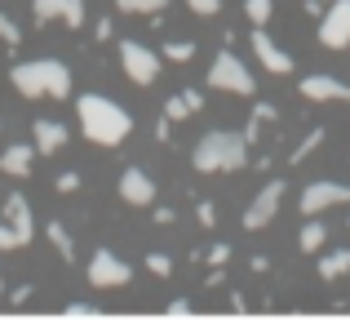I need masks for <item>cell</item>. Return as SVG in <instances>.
Returning <instances> with one entry per match:
<instances>
[{"label": "cell", "instance_id": "3", "mask_svg": "<svg viewBox=\"0 0 350 320\" xmlns=\"http://www.w3.org/2000/svg\"><path fill=\"white\" fill-rule=\"evenodd\" d=\"M191 164L200 173H235L248 164V143L235 130H208L191 151Z\"/></svg>", "mask_w": 350, "mask_h": 320}, {"label": "cell", "instance_id": "4", "mask_svg": "<svg viewBox=\"0 0 350 320\" xmlns=\"http://www.w3.org/2000/svg\"><path fill=\"white\" fill-rule=\"evenodd\" d=\"M208 89H222V94H239V98H253L257 80L253 71L244 67V58H235L231 49H222L213 62H208Z\"/></svg>", "mask_w": 350, "mask_h": 320}, {"label": "cell", "instance_id": "29", "mask_svg": "<svg viewBox=\"0 0 350 320\" xmlns=\"http://www.w3.org/2000/svg\"><path fill=\"white\" fill-rule=\"evenodd\" d=\"M196 218H200V227H213L217 223V205H213V200H200V205H196Z\"/></svg>", "mask_w": 350, "mask_h": 320}, {"label": "cell", "instance_id": "37", "mask_svg": "<svg viewBox=\"0 0 350 320\" xmlns=\"http://www.w3.org/2000/svg\"><path fill=\"white\" fill-rule=\"evenodd\" d=\"M27 298H31V289H27V285H18L14 294H9V303H27Z\"/></svg>", "mask_w": 350, "mask_h": 320}, {"label": "cell", "instance_id": "14", "mask_svg": "<svg viewBox=\"0 0 350 320\" xmlns=\"http://www.w3.org/2000/svg\"><path fill=\"white\" fill-rule=\"evenodd\" d=\"M31 147H36V156H53V151H62L67 147V125H58V121H36L31 125Z\"/></svg>", "mask_w": 350, "mask_h": 320}, {"label": "cell", "instance_id": "8", "mask_svg": "<svg viewBox=\"0 0 350 320\" xmlns=\"http://www.w3.org/2000/svg\"><path fill=\"white\" fill-rule=\"evenodd\" d=\"M333 205H350V187H346V182L319 178V182H310V187L301 191V200H297V209H301L306 218L324 214V209H333Z\"/></svg>", "mask_w": 350, "mask_h": 320}, {"label": "cell", "instance_id": "36", "mask_svg": "<svg viewBox=\"0 0 350 320\" xmlns=\"http://www.w3.org/2000/svg\"><path fill=\"white\" fill-rule=\"evenodd\" d=\"M116 36V27H111V18H103V23H98V40H111Z\"/></svg>", "mask_w": 350, "mask_h": 320}, {"label": "cell", "instance_id": "16", "mask_svg": "<svg viewBox=\"0 0 350 320\" xmlns=\"http://www.w3.org/2000/svg\"><path fill=\"white\" fill-rule=\"evenodd\" d=\"M31 160H36L31 143H14V147L0 151V169H5L9 178H27V173H31Z\"/></svg>", "mask_w": 350, "mask_h": 320}, {"label": "cell", "instance_id": "18", "mask_svg": "<svg viewBox=\"0 0 350 320\" xmlns=\"http://www.w3.org/2000/svg\"><path fill=\"white\" fill-rule=\"evenodd\" d=\"M324 241H328V227L319 223V218H306V227H301V236H297L301 254H319V249H324Z\"/></svg>", "mask_w": 350, "mask_h": 320}, {"label": "cell", "instance_id": "21", "mask_svg": "<svg viewBox=\"0 0 350 320\" xmlns=\"http://www.w3.org/2000/svg\"><path fill=\"white\" fill-rule=\"evenodd\" d=\"M164 5H169V0H116V9H120V14H142V18L164 14Z\"/></svg>", "mask_w": 350, "mask_h": 320}, {"label": "cell", "instance_id": "5", "mask_svg": "<svg viewBox=\"0 0 350 320\" xmlns=\"http://www.w3.org/2000/svg\"><path fill=\"white\" fill-rule=\"evenodd\" d=\"M120 67H124V76L133 80V85H155L160 80V53L155 49H146V45H137V40H124L120 45Z\"/></svg>", "mask_w": 350, "mask_h": 320}, {"label": "cell", "instance_id": "13", "mask_svg": "<svg viewBox=\"0 0 350 320\" xmlns=\"http://www.w3.org/2000/svg\"><path fill=\"white\" fill-rule=\"evenodd\" d=\"M253 53H257V62H262V67L271 71V76H293V58H288V53H284L280 45L271 40V36L262 32V27L253 32Z\"/></svg>", "mask_w": 350, "mask_h": 320}, {"label": "cell", "instance_id": "2", "mask_svg": "<svg viewBox=\"0 0 350 320\" xmlns=\"http://www.w3.org/2000/svg\"><path fill=\"white\" fill-rule=\"evenodd\" d=\"M14 89L23 98H67L71 94V71L58 58H31V62H14L9 71Z\"/></svg>", "mask_w": 350, "mask_h": 320}, {"label": "cell", "instance_id": "27", "mask_svg": "<svg viewBox=\"0 0 350 320\" xmlns=\"http://www.w3.org/2000/svg\"><path fill=\"white\" fill-rule=\"evenodd\" d=\"M146 271L151 276H173V258L169 254H146Z\"/></svg>", "mask_w": 350, "mask_h": 320}, {"label": "cell", "instance_id": "6", "mask_svg": "<svg viewBox=\"0 0 350 320\" xmlns=\"http://www.w3.org/2000/svg\"><path fill=\"white\" fill-rule=\"evenodd\" d=\"M280 200H284V178H271L253 200H248L244 218H239V223H244V232H262V227H271L275 214H280Z\"/></svg>", "mask_w": 350, "mask_h": 320}, {"label": "cell", "instance_id": "31", "mask_svg": "<svg viewBox=\"0 0 350 320\" xmlns=\"http://www.w3.org/2000/svg\"><path fill=\"white\" fill-rule=\"evenodd\" d=\"M208 262H213V267H226V262H231V245H213V249H208Z\"/></svg>", "mask_w": 350, "mask_h": 320}, {"label": "cell", "instance_id": "26", "mask_svg": "<svg viewBox=\"0 0 350 320\" xmlns=\"http://www.w3.org/2000/svg\"><path fill=\"white\" fill-rule=\"evenodd\" d=\"M164 116H169V121H187V116H196V112H191V103L182 94H173L169 103H164Z\"/></svg>", "mask_w": 350, "mask_h": 320}, {"label": "cell", "instance_id": "19", "mask_svg": "<svg viewBox=\"0 0 350 320\" xmlns=\"http://www.w3.org/2000/svg\"><path fill=\"white\" fill-rule=\"evenodd\" d=\"M346 271H350V249H333V254L319 258V276L324 280H337V276H346Z\"/></svg>", "mask_w": 350, "mask_h": 320}, {"label": "cell", "instance_id": "35", "mask_svg": "<svg viewBox=\"0 0 350 320\" xmlns=\"http://www.w3.org/2000/svg\"><path fill=\"white\" fill-rule=\"evenodd\" d=\"M187 312H191L187 298H173V303H169V316H187Z\"/></svg>", "mask_w": 350, "mask_h": 320}, {"label": "cell", "instance_id": "30", "mask_svg": "<svg viewBox=\"0 0 350 320\" xmlns=\"http://www.w3.org/2000/svg\"><path fill=\"white\" fill-rule=\"evenodd\" d=\"M53 187L62 191V196H67V191H76L80 187V173L76 169H67V173H58V178H53Z\"/></svg>", "mask_w": 350, "mask_h": 320}, {"label": "cell", "instance_id": "23", "mask_svg": "<svg viewBox=\"0 0 350 320\" xmlns=\"http://www.w3.org/2000/svg\"><path fill=\"white\" fill-rule=\"evenodd\" d=\"M164 58L169 62H191L196 58V40H169L164 45Z\"/></svg>", "mask_w": 350, "mask_h": 320}, {"label": "cell", "instance_id": "20", "mask_svg": "<svg viewBox=\"0 0 350 320\" xmlns=\"http://www.w3.org/2000/svg\"><path fill=\"white\" fill-rule=\"evenodd\" d=\"M44 236H49V241H53V249H58L62 254V258H76V241H71V236H67V227H62V223H49V227H44Z\"/></svg>", "mask_w": 350, "mask_h": 320}, {"label": "cell", "instance_id": "25", "mask_svg": "<svg viewBox=\"0 0 350 320\" xmlns=\"http://www.w3.org/2000/svg\"><path fill=\"white\" fill-rule=\"evenodd\" d=\"M0 40H5L9 49H18V45H23V32H18V23L9 14H0Z\"/></svg>", "mask_w": 350, "mask_h": 320}, {"label": "cell", "instance_id": "38", "mask_svg": "<svg viewBox=\"0 0 350 320\" xmlns=\"http://www.w3.org/2000/svg\"><path fill=\"white\" fill-rule=\"evenodd\" d=\"M217 285H226V276H222V267H213V271H208V289H217Z\"/></svg>", "mask_w": 350, "mask_h": 320}, {"label": "cell", "instance_id": "33", "mask_svg": "<svg viewBox=\"0 0 350 320\" xmlns=\"http://www.w3.org/2000/svg\"><path fill=\"white\" fill-rule=\"evenodd\" d=\"M67 316H94V303H67Z\"/></svg>", "mask_w": 350, "mask_h": 320}, {"label": "cell", "instance_id": "17", "mask_svg": "<svg viewBox=\"0 0 350 320\" xmlns=\"http://www.w3.org/2000/svg\"><path fill=\"white\" fill-rule=\"evenodd\" d=\"M275 121H280V112H275L271 103H257L253 116H248V125H244V143H248V147L262 143V130H266V125H275Z\"/></svg>", "mask_w": 350, "mask_h": 320}, {"label": "cell", "instance_id": "32", "mask_svg": "<svg viewBox=\"0 0 350 320\" xmlns=\"http://www.w3.org/2000/svg\"><path fill=\"white\" fill-rule=\"evenodd\" d=\"M18 245H23V241H18V232L9 223H0V249H18Z\"/></svg>", "mask_w": 350, "mask_h": 320}, {"label": "cell", "instance_id": "15", "mask_svg": "<svg viewBox=\"0 0 350 320\" xmlns=\"http://www.w3.org/2000/svg\"><path fill=\"white\" fill-rule=\"evenodd\" d=\"M5 223L18 232V241H23V245H31L36 223H31V205H27V196H18V191H14V196L5 200Z\"/></svg>", "mask_w": 350, "mask_h": 320}, {"label": "cell", "instance_id": "1", "mask_svg": "<svg viewBox=\"0 0 350 320\" xmlns=\"http://www.w3.org/2000/svg\"><path fill=\"white\" fill-rule=\"evenodd\" d=\"M76 116H80L85 138L98 143V147H120V143L129 138V130H133V121H129L124 107L111 103V98H103V94H80Z\"/></svg>", "mask_w": 350, "mask_h": 320}, {"label": "cell", "instance_id": "28", "mask_svg": "<svg viewBox=\"0 0 350 320\" xmlns=\"http://www.w3.org/2000/svg\"><path fill=\"white\" fill-rule=\"evenodd\" d=\"M187 5H191V14H200V18L222 14V0H187Z\"/></svg>", "mask_w": 350, "mask_h": 320}, {"label": "cell", "instance_id": "34", "mask_svg": "<svg viewBox=\"0 0 350 320\" xmlns=\"http://www.w3.org/2000/svg\"><path fill=\"white\" fill-rule=\"evenodd\" d=\"M191 103V112H200V107H204V94H200V89H187V94H182Z\"/></svg>", "mask_w": 350, "mask_h": 320}, {"label": "cell", "instance_id": "24", "mask_svg": "<svg viewBox=\"0 0 350 320\" xmlns=\"http://www.w3.org/2000/svg\"><path fill=\"white\" fill-rule=\"evenodd\" d=\"M319 143H324V130H310V134H306V138H301V143H297V151H293V164H301V160H306V156H310V151H315V147H319Z\"/></svg>", "mask_w": 350, "mask_h": 320}, {"label": "cell", "instance_id": "7", "mask_svg": "<svg viewBox=\"0 0 350 320\" xmlns=\"http://www.w3.org/2000/svg\"><path fill=\"white\" fill-rule=\"evenodd\" d=\"M133 280V267H129L124 258H116L111 249H98L94 258H89V285L94 289H120Z\"/></svg>", "mask_w": 350, "mask_h": 320}, {"label": "cell", "instance_id": "12", "mask_svg": "<svg viewBox=\"0 0 350 320\" xmlns=\"http://www.w3.org/2000/svg\"><path fill=\"white\" fill-rule=\"evenodd\" d=\"M31 18L36 23L67 18V27H80L85 23V0H31Z\"/></svg>", "mask_w": 350, "mask_h": 320}, {"label": "cell", "instance_id": "22", "mask_svg": "<svg viewBox=\"0 0 350 320\" xmlns=\"http://www.w3.org/2000/svg\"><path fill=\"white\" fill-rule=\"evenodd\" d=\"M271 14H275L271 0H244V18H248L253 27H266V18H271Z\"/></svg>", "mask_w": 350, "mask_h": 320}, {"label": "cell", "instance_id": "11", "mask_svg": "<svg viewBox=\"0 0 350 320\" xmlns=\"http://www.w3.org/2000/svg\"><path fill=\"white\" fill-rule=\"evenodd\" d=\"M120 196H124V205H151L155 200V178L146 169H137V164H129L124 173H120Z\"/></svg>", "mask_w": 350, "mask_h": 320}, {"label": "cell", "instance_id": "10", "mask_svg": "<svg viewBox=\"0 0 350 320\" xmlns=\"http://www.w3.org/2000/svg\"><path fill=\"white\" fill-rule=\"evenodd\" d=\"M301 98H310V103H350V85L328 76V71H315V76L301 80Z\"/></svg>", "mask_w": 350, "mask_h": 320}, {"label": "cell", "instance_id": "9", "mask_svg": "<svg viewBox=\"0 0 350 320\" xmlns=\"http://www.w3.org/2000/svg\"><path fill=\"white\" fill-rule=\"evenodd\" d=\"M319 40H324V49H346L350 45V0H333V9L319 23Z\"/></svg>", "mask_w": 350, "mask_h": 320}]
</instances>
